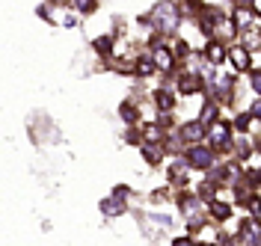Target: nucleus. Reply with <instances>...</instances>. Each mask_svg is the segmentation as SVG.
<instances>
[{"label": "nucleus", "instance_id": "nucleus-1", "mask_svg": "<svg viewBox=\"0 0 261 246\" xmlns=\"http://www.w3.org/2000/svg\"><path fill=\"white\" fill-rule=\"evenodd\" d=\"M187 163L196 166V169H208V166L214 163V151L208 146H199V143H193V146L187 148Z\"/></svg>", "mask_w": 261, "mask_h": 246}, {"label": "nucleus", "instance_id": "nucleus-2", "mask_svg": "<svg viewBox=\"0 0 261 246\" xmlns=\"http://www.w3.org/2000/svg\"><path fill=\"white\" fill-rule=\"evenodd\" d=\"M208 133V140H211V146L217 148H228V140H231V131H228V125H220V122H211V128H205Z\"/></svg>", "mask_w": 261, "mask_h": 246}, {"label": "nucleus", "instance_id": "nucleus-3", "mask_svg": "<svg viewBox=\"0 0 261 246\" xmlns=\"http://www.w3.org/2000/svg\"><path fill=\"white\" fill-rule=\"evenodd\" d=\"M151 63H154V68H161V71H169V68H175V53L169 48H158L151 53Z\"/></svg>", "mask_w": 261, "mask_h": 246}, {"label": "nucleus", "instance_id": "nucleus-4", "mask_svg": "<svg viewBox=\"0 0 261 246\" xmlns=\"http://www.w3.org/2000/svg\"><path fill=\"white\" fill-rule=\"evenodd\" d=\"M184 143H199L202 136H205V125L202 122H187L184 128H181V133H178Z\"/></svg>", "mask_w": 261, "mask_h": 246}, {"label": "nucleus", "instance_id": "nucleus-5", "mask_svg": "<svg viewBox=\"0 0 261 246\" xmlns=\"http://www.w3.org/2000/svg\"><path fill=\"white\" fill-rule=\"evenodd\" d=\"M228 60H231V66L238 68V71H244V68H249V50L241 45V48H231L228 50Z\"/></svg>", "mask_w": 261, "mask_h": 246}, {"label": "nucleus", "instance_id": "nucleus-6", "mask_svg": "<svg viewBox=\"0 0 261 246\" xmlns=\"http://www.w3.org/2000/svg\"><path fill=\"white\" fill-rule=\"evenodd\" d=\"M178 89L184 92V95L199 92V89H202V77H199V74H184V77H181V83H178Z\"/></svg>", "mask_w": 261, "mask_h": 246}, {"label": "nucleus", "instance_id": "nucleus-7", "mask_svg": "<svg viewBox=\"0 0 261 246\" xmlns=\"http://www.w3.org/2000/svg\"><path fill=\"white\" fill-rule=\"evenodd\" d=\"M143 157H146L148 163H161V160H163L161 143H146V146H143Z\"/></svg>", "mask_w": 261, "mask_h": 246}, {"label": "nucleus", "instance_id": "nucleus-8", "mask_svg": "<svg viewBox=\"0 0 261 246\" xmlns=\"http://www.w3.org/2000/svg\"><path fill=\"white\" fill-rule=\"evenodd\" d=\"M211 216H214V220H220V223H226L228 216H231V208H228L226 202H220V199H217V202H211Z\"/></svg>", "mask_w": 261, "mask_h": 246}, {"label": "nucleus", "instance_id": "nucleus-9", "mask_svg": "<svg viewBox=\"0 0 261 246\" xmlns=\"http://www.w3.org/2000/svg\"><path fill=\"white\" fill-rule=\"evenodd\" d=\"M205 53H208V60H211L214 66H217V63H223V60H226V48H223V45H220V42H211V45H208V50H205Z\"/></svg>", "mask_w": 261, "mask_h": 246}, {"label": "nucleus", "instance_id": "nucleus-10", "mask_svg": "<svg viewBox=\"0 0 261 246\" xmlns=\"http://www.w3.org/2000/svg\"><path fill=\"white\" fill-rule=\"evenodd\" d=\"M101 211L104 213H122L125 211V202H122L119 196H110L107 202H101Z\"/></svg>", "mask_w": 261, "mask_h": 246}, {"label": "nucleus", "instance_id": "nucleus-11", "mask_svg": "<svg viewBox=\"0 0 261 246\" xmlns=\"http://www.w3.org/2000/svg\"><path fill=\"white\" fill-rule=\"evenodd\" d=\"M154 104H158V110H172L175 101H172V95H169L166 89H158V92H154Z\"/></svg>", "mask_w": 261, "mask_h": 246}, {"label": "nucleus", "instance_id": "nucleus-12", "mask_svg": "<svg viewBox=\"0 0 261 246\" xmlns=\"http://www.w3.org/2000/svg\"><path fill=\"white\" fill-rule=\"evenodd\" d=\"M71 6H74L77 12H83V15H89V12L98 9V0H71Z\"/></svg>", "mask_w": 261, "mask_h": 246}, {"label": "nucleus", "instance_id": "nucleus-13", "mask_svg": "<svg viewBox=\"0 0 261 246\" xmlns=\"http://www.w3.org/2000/svg\"><path fill=\"white\" fill-rule=\"evenodd\" d=\"M95 50L101 53V57H110V50H113V39H110V36H101V39H95Z\"/></svg>", "mask_w": 261, "mask_h": 246}, {"label": "nucleus", "instance_id": "nucleus-14", "mask_svg": "<svg viewBox=\"0 0 261 246\" xmlns=\"http://www.w3.org/2000/svg\"><path fill=\"white\" fill-rule=\"evenodd\" d=\"M151 71H154L151 57H140V60H137V74H140V77H146V74H151Z\"/></svg>", "mask_w": 261, "mask_h": 246}, {"label": "nucleus", "instance_id": "nucleus-15", "mask_svg": "<svg viewBox=\"0 0 261 246\" xmlns=\"http://www.w3.org/2000/svg\"><path fill=\"white\" fill-rule=\"evenodd\" d=\"M249 15H252V12H249L246 6H241V9L234 12V18H231V24H234V27H246V24H249Z\"/></svg>", "mask_w": 261, "mask_h": 246}, {"label": "nucleus", "instance_id": "nucleus-16", "mask_svg": "<svg viewBox=\"0 0 261 246\" xmlns=\"http://www.w3.org/2000/svg\"><path fill=\"white\" fill-rule=\"evenodd\" d=\"M214 116H217V104H214V101H208V104H205V110H202V119H199V122L208 128V125L214 122Z\"/></svg>", "mask_w": 261, "mask_h": 246}, {"label": "nucleus", "instance_id": "nucleus-17", "mask_svg": "<svg viewBox=\"0 0 261 246\" xmlns=\"http://www.w3.org/2000/svg\"><path fill=\"white\" fill-rule=\"evenodd\" d=\"M119 113H122V119H125V122H137V107H134V104H122V110H119Z\"/></svg>", "mask_w": 261, "mask_h": 246}, {"label": "nucleus", "instance_id": "nucleus-18", "mask_svg": "<svg viewBox=\"0 0 261 246\" xmlns=\"http://www.w3.org/2000/svg\"><path fill=\"white\" fill-rule=\"evenodd\" d=\"M258 45V30L252 27V30H246V42H244V48L249 50V48H255Z\"/></svg>", "mask_w": 261, "mask_h": 246}, {"label": "nucleus", "instance_id": "nucleus-19", "mask_svg": "<svg viewBox=\"0 0 261 246\" xmlns=\"http://www.w3.org/2000/svg\"><path fill=\"white\" fill-rule=\"evenodd\" d=\"M238 3H241V6H246V3H249V0H238Z\"/></svg>", "mask_w": 261, "mask_h": 246}]
</instances>
